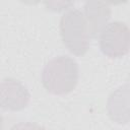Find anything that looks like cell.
<instances>
[{
	"label": "cell",
	"mask_w": 130,
	"mask_h": 130,
	"mask_svg": "<svg viewBox=\"0 0 130 130\" xmlns=\"http://www.w3.org/2000/svg\"><path fill=\"white\" fill-rule=\"evenodd\" d=\"M128 84L121 86L114 91L108 101L107 110L111 119L117 123H128L129 111H128Z\"/></svg>",
	"instance_id": "8992f818"
},
{
	"label": "cell",
	"mask_w": 130,
	"mask_h": 130,
	"mask_svg": "<svg viewBox=\"0 0 130 130\" xmlns=\"http://www.w3.org/2000/svg\"><path fill=\"white\" fill-rule=\"evenodd\" d=\"M30 101V94L20 81L5 78L0 82V108L5 111L17 112L25 109Z\"/></svg>",
	"instance_id": "277c9868"
},
{
	"label": "cell",
	"mask_w": 130,
	"mask_h": 130,
	"mask_svg": "<svg viewBox=\"0 0 130 130\" xmlns=\"http://www.w3.org/2000/svg\"><path fill=\"white\" fill-rule=\"evenodd\" d=\"M83 16L89 38L95 39L111 18V9L103 0H88L84 5Z\"/></svg>",
	"instance_id": "5b68a950"
},
{
	"label": "cell",
	"mask_w": 130,
	"mask_h": 130,
	"mask_svg": "<svg viewBox=\"0 0 130 130\" xmlns=\"http://www.w3.org/2000/svg\"><path fill=\"white\" fill-rule=\"evenodd\" d=\"M60 34L63 44L74 55L82 56L88 50L90 38L81 11L72 9L61 17Z\"/></svg>",
	"instance_id": "7a4b0ae2"
},
{
	"label": "cell",
	"mask_w": 130,
	"mask_h": 130,
	"mask_svg": "<svg viewBox=\"0 0 130 130\" xmlns=\"http://www.w3.org/2000/svg\"><path fill=\"white\" fill-rule=\"evenodd\" d=\"M100 49L110 58H120L129 51L130 30L126 23L113 21L107 23L99 35Z\"/></svg>",
	"instance_id": "3957f363"
},
{
	"label": "cell",
	"mask_w": 130,
	"mask_h": 130,
	"mask_svg": "<svg viewBox=\"0 0 130 130\" xmlns=\"http://www.w3.org/2000/svg\"><path fill=\"white\" fill-rule=\"evenodd\" d=\"M20 1L24 4H27V5H37L43 0H20Z\"/></svg>",
	"instance_id": "ba28073f"
},
{
	"label": "cell",
	"mask_w": 130,
	"mask_h": 130,
	"mask_svg": "<svg viewBox=\"0 0 130 130\" xmlns=\"http://www.w3.org/2000/svg\"><path fill=\"white\" fill-rule=\"evenodd\" d=\"M128 0H105V2H108L110 4H114V5H118V4H122L127 2Z\"/></svg>",
	"instance_id": "9c48e42d"
},
{
	"label": "cell",
	"mask_w": 130,
	"mask_h": 130,
	"mask_svg": "<svg viewBox=\"0 0 130 130\" xmlns=\"http://www.w3.org/2000/svg\"><path fill=\"white\" fill-rule=\"evenodd\" d=\"M43 1L47 9L55 12L67 10L74 3V0H43Z\"/></svg>",
	"instance_id": "52a82bcc"
},
{
	"label": "cell",
	"mask_w": 130,
	"mask_h": 130,
	"mask_svg": "<svg viewBox=\"0 0 130 130\" xmlns=\"http://www.w3.org/2000/svg\"><path fill=\"white\" fill-rule=\"evenodd\" d=\"M79 80L78 63L70 56L61 55L51 59L42 72V83L45 89L55 95L71 92Z\"/></svg>",
	"instance_id": "6da1fadb"
}]
</instances>
